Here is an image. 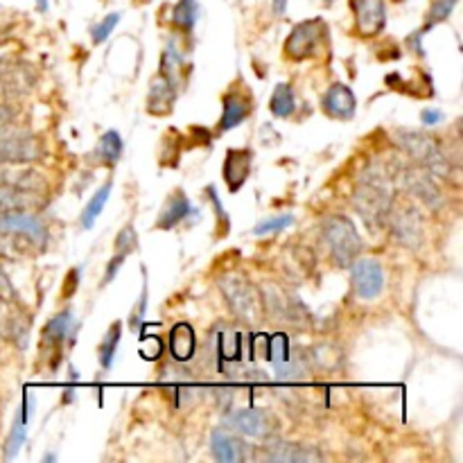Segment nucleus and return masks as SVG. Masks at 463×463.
<instances>
[{"instance_id": "f257e3e1", "label": "nucleus", "mask_w": 463, "mask_h": 463, "mask_svg": "<svg viewBox=\"0 0 463 463\" xmlns=\"http://www.w3.org/2000/svg\"><path fill=\"white\" fill-rule=\"evenodd\" d=\"M350 201L371 233L387 227V218L396 201V184H393L391 172L380 163H373L359 172Z\"/></svg>"}, {"instance_id": "f03ea898", "label": "nucleus", "mask_w": 463, "mask_h": 463, "mask_svg": "<svg viewBox=\"0 0 463 463\" xmlns=\"http://www.w3.org/2000/svg\"><path fill=\"white\" fill-rule=\"evenodd\" d=\"M396 145L405 151L411 163L425 167L436 179H448L452 175L450 157L436 138L427 136L423 132H414V129H398Z\"/></svg>"}, {"instance_id": "7ed1b4c3", "label": "nucleus", "mask_w": 463, "mask_h": 463, "mask_svg": "<svg viewBox=\"0 0 463 463\" xmlns=\"http://www.w3.org/2000/svg\"><path fill=\"white\" fill-rule=\"evenodd\" d=\"M219 289H222V296L227 301L228 310L242 323L258 326L265 319L262 294L249 279H244L242 274H236V271H228V274H224L219 279Z\"/></svg>"}, {"instance_id": "20e7f679", "label": "nucleus", "mask_w": 463, "mask_h": 463, "mask_svg": "<svg viewBox=\"0 0 463 463\" xmlns=\"http://www.w3.org/2000/svg\"><path fill=\"white\" fill-rule=\"evenodd\" d=\"M322 240L328 246V251H330L332 262L341 267V270H348L359 258L362 249H364L353 219H348L346 215H330V218L323 219Z\"/></svg>"}, {"instance_id": "39448f33", "label": "nucleus", "mask_w": 463, "mask_h": 463, "mask_svg": "<svg viewBox=\"0 0 463 463\" xmlns=\"http://www.w3.org/2000/svg\"><path fill=\"white\" fill-rule=\"evenodd\" d=\"M391 176L396 188H402L407 194L418 199L423 206H427V209H439L441 203H443V194H441L434 176L425 167L409 161L407 166H398L396 172H391Z\"/></svg>"}, {"instance_id": "423d86ee", "label": "nucleus", "mask_w": 463, "mask_h": 463, "mask_svg": "<svg viewBox=\"0 0 463 463\" xmlns=\"http://www.w3.org/2000/svg\"><path fill=\"white\" fill-rule=\"evenodd\" d=\"M328 41V28L323 19H310L294 25L285 41V55L292 62H305V59L319 57Z\"/></svg>"}, {"instance_id": "0eeeda50", "label": "nucleus", "mask_w": 463, "mask_h": 463, "mask_svg": "<svg viewBox=\"0 0 463 463\" xmlns=\"http://www.w3.org/2000/svg\"><path fill=\"white\" fill-rule=\"evenodd\" d=\"M43 159V145L37 136L12 124L0 129V166H25Z\"/></svg>"}, {"instance_id": "6e6552de", "label": "nucleus", "mask_w": 463, "mask_h": 463, "mask_svg": "<svg viewBox=\"0 0 463 463\" xmlns=\"http://www.w3.org/2000/svg\"><path fill=\"white\" fill-rule=\"evenodd\" d=\"M387 227L391 231L393 240L405 249H418L423 244L425 231H423V215L416 206L393 201L391 213L387 218Z\"/></svg>"}, {"instance_id": "1a4fd4ad", "label": "nucleus", "mask_w": 463, "mask_h": 463, "mask_svg": "<svg viewBox=\"0 0 463 463\" xmlns=\"http://www.w3.org/2000/svg\"><path fill=\"white\" fill-rule=\"evenodd\" d=\"M261 294L265 314H270L274 322H285L287 326H301L305 310L294 294L285 292L283 287H276V285H267Z\"/></svg>"}, {"instance_id": "9d476101", "label": "nucleus", "mask_w": 463, "mask_h": 463, "mask_svg": "<svg viewBox=\"0 0 463 463\" xmlns=\"http://www.w3.org/2000/svg\"><path fill=\"white\" fill-rule=\"evenodd\" d=\"M350 283H353L355 296L362 301H373L384 289L382 265L373 258H357L350 265Z\"/></svg>"}, {"instance_id": "9b49d317", "label": "nucleus", "mask_w": 463, "mask_h": 463, "mask_svg": "<svg viewBox=\"0 0 463 463\" xmlns=\"http://www.w3.org/2000/svg\"><path fill=\"white\" fill-rule=\"evenodd\" d=\"M0 236L10 240H21L28 246H46V227L34 215H5L0 218Z\"/></svg>"}, {"instance_id": "f8f14e48", "label": "nucleus", "mask_w": 463, "mask_h": 463, "mask_svg": "<svg viewBox=\"0 0 463 463\" xmlns=\"http://www.w3.org/2000/svg\"><path fill=\"white\" fill-rule=\"evenodd\" d=\"M30 326H32V322L21 310L19 298L16 301L0 298V337H5L7 341H14L19 348H25L30 337Z\"/></svg>"}, {"instance_id": "ddd939ff", "label": "nucleus", "mask_w": 463, "mask_h": 463, "mask_svg": "<svg viewBox=\"0 0 463 463\" xmlns=\"http://www.w3.org/2000/svg\"><path fill=\"white\" fill-rule=\"evenodd\" d=\"M355 16V30L362 37H378L387 25V3L384 0H350Z\"/></svg>"}, {"instance_id": "4468645a", "label": "nucleus", "mask_w": 463, "mask_h": 463, "mask_svg": "<svg viewBox=\"0 0 463 463\" xmlns=\"http://www.w3.org/2000/svg\"><path fill=\"white\" fill-rule=\"evenodd\" d=\"M34 81H37V75L30 64L16 62L10 66H0V95L5 99L28 95L34 89Z\"/></svg>"}, {"instance_id": "2eb2a0df", "label": "nucleus", "mask_w": 463, "mask_h": 463, "mask_svg": "<svg viewBox=\"0 0 463 463\" xmlns=\"http://www.w3.org/2000/svg\"><path fill=\"white\" fill-rule=\"evenodd\" d=\"M43 203H46V194L14 188V185H0V218L34 213V210L41 209Z\"/></svg>"}, {"instance_id": "dca6fc26", "label": "nucleus", "mask_w": 463, "mask_h": 463, "mask_svg": "<svg viewBox=\"0 0 463 463\" xmlns=\"http://www.w3.org/2000/svg\"><path fill=\"white\" fill-rule=\"evenodd\" d=\"M228 427L249 439H270L274 421L262 409H240L228 416Z\"/></svg>"}, {"instance_id": "f3484780", "label": "nucleus", "mask_w": 463, "mask_h": 463, "mask_svg": "<svg viewBox=\"0 0 463 463\" xmlns=\"http://www.w3.org/2000/svg\"><path fill=\"white\" fill-rule=\"evenodd\" d=\"M322 109L323 114L335 120H350L357 111V98L348 86L337 81V84L328 86L326 93L322 95Z\"/></svg>"}, {"instance_id": "a211bd4d", "label": "nucleus", "mask_w": 463, "mask_h": 463, "mask_svg": "<svg viewBox=\"0 0 463 463\" xmlns=\"http://www.w3.org/2000/svg\"><path fill=\"white\" fill-rule=\"evenodd\" d=\"M253 151L242 147V150H228L227 161H224V181L228 185V193H237L246 184L251 172Z\"/></svg>"}, {"instance_id": "6ab92c4d", "label": "nucleus", "mask_w": 463, "mask_h": 463, "mask_svg": "<svg viewBox=\"0 0 463 463\" xmlns=\"http://www.w3.org/2000/svg\"><path fill=\"white\" fill-rule=\"evenodd\" d=\"M251 98L244 93V90H231L224 98V107H222V118H219V133L231 132L236 129L237 124H242L246 120V116L251 114Z\"/></svg>"}, {"instance_id": "aec40b11", "label": "nucleus", "mask_w": 463, "mask_h": 463, "mask_svg": "<svg viewBox=\"0 0 463 463\" xmlns=\"http://www.w3.org/2000/svg\"><path fill=\"white\" fill-rule=\"evenodd\" d=\"M265 459L270 461H283V463H305V461H319L323 454L319 450L310 448V445L287 443V441H270L267 443Z\"/></svg>"}, {"instance_id": "412c9836", "label": "nucleus", "mask_w": 463, "mask_h": 463, "mask_svg": "<svg viewBox=\"0 0 463 463\" xmlns=\"http://www.w3.org/2000/svg\"><path fill=\"white\" fill-rule=\"evenodd\" d=\"M0 185H14V188L32 190V193L41 194H46L47 190V181L43 179L41 172L21 166H0Z\"/></svg>"}, {"instance_id": "4be33fe9", "label": "nucleus", "mask_w": 463, "mask_h": 463, "mask_svg": "<svg viewBox=\"0 0 463 463\" xmlns=\"http://www.w3.org/2000/svg\"><path fill=\"white\" fill-rule=\"evenodd\" d=\"M176 86H172L170 81L163 75H157L151 80L150 95H147V111L151 116H167L175 109L176 102Z\"/></svg>"}, {"instance_id": "5701e85b", "label": "nucleus", "mask_w": 463, "mask_h": 463, "mask_svg": "<svg viewBox=\"0 0 463 463\" xmlns=\"http://www.w3.org/2000/svg\"><path fill=\"white\" fill-rule=\"evenodd\" d=\"M193 203H190V199L185 197L181 190H176L175 194H170L166 201V206H163L161 215H159L157 219V228L159 231H172L175 227H179L184 219H188L190 215H193Z\"/></svg>"}, {"instance_id": "b1692460", "label": "nucleus", "mask_w": 463, "mask_h": 463, "mask_svg": "<svg viewBox=\"0 0 463 463\" xmlns=\"http://www.w3.org/2000/svg\"><path fill=\"white\" fill-rule=\"evenodd\" d=\"M75 317H73L71 310H62L57 317H53L46 323L41 332V346H47V348H62L66 344V339L71 335H75Z\"/></svg>"}, {"instance_id": "393cba45", "label": "nucleus", "mask_w": 463, "mask_h": 463, "mask_svg": "<svg viewBox=\"0 0 463 463\" xmlns=\"http://www.w3.org/2000/svg\"><path fill=\"white\" fill-rule=\"evenodd\" d=\"M210 448H213V457L222 463H237L246 459L244 441L240 436L231 434V432L215 430Z\"/></svg>"}, {"instance_id": "a878e982", "label": "nucleus", "mask_w": 463, "mask_h": 463, "mask_svg": "<svg viewBox=\"0 0 463 463\" xmlns=\"http://www.w3.org/2000/svg\"><path fill=\"white\" fill-rule=\"evenodd\" d=\"M194 348H197V337L190 323L181 322L170 330V355L176 362H188L193 359Z\"/></svg>"}, {"instance_id": "bb28decb", "label": "nucleus", "mask_w": 463, "mask_h": 463, "mask_svg": "<svg viewBox=\"0 0 463 463\" xmlns=\"http://www.w3.org/2000/svg\"><path fill=\"white\" fill-rule=\"evenodd\" d=\"M93 157H98V161L102 166H116L120 161V157H123V138H120V133L114 132V129L102 133V138L95 145Z\"/></svg>"}, {"instance_id": "cd10ccee", "label": "nucleus", "mask_w": 463, "mask_h": 463, "mask_svg": "<svg viewBox=\"0 0 463 463\" xmlns=\"http://www.w3.org/2000/svg\"><path fill=\"white\" fill-rule=\"evenodd\" d=\"M111 188H114V184H111V181H107V184L102 185V188H99L98 193H95L93 197L89 199V203L84 206V210H81V218H80V224H81V228H84V231L93 228L95 219L102 215V210H105L107 201H109V197H111Z\"/></svg>"}, {"instance_id": "c85d7f7f", "label": "nucleus", "mask_w": 463, "mask_h": 463, "mask_svg": "<svg viewBox=\"0 0 463 463\" xmlns=\"http://www.w3.org/2000/svg\"><path fill=\"white\" fill-rule=\"evenodd\" d=\"M120 339H123V323L114 322L109 326V330L105 332V337H102V341H99V366L102 369H111L114 366Z\"/></svg>"}, {"instance_id": "c756f323", "label": "nucleus", "mask_w": 463, "mask_h": 463, "mask_svg": "<svg viewBox=\"0 0 463 463\" xmlns=\"http://www.w3.org/2000/svg\"><path fill=\"white\" fill-rule=\"evenodd\" d=\"M270 111L276 118H292L294 111H296V99H294V90L289 84H279L271 93L270 99Z\"/></svg>"}, {"instance_id": "7c9ffc66", "label": "nucleus", "mask_w": 463, "mask_h": 463, "mask_svg": "<svg viewBox=\"0 0 463 463\" xmlns=\"http://www.w3.org/2000/svg\"><path fill=\"white\" fill-rule=\"evenodd\" d=\"M181 71H184V57H181V53L176 50V46L167 43V47L161 55V68H159V75H163L172 86L179 89Z\"/></svg>"}, {"instance_id": "2f4dec72", "label": "nucleus", "mask_w": 463, "mask_h": 463, "mask_svg": "<svg viewBox=\"0 0 463 463\" xmlns=\"http://www.w3.org/2000/svg\"><path fill=\"white\" fill-rule=\"evenodd\" d=\"M199 19V5L197 0H179L172 10V25L181 30L184 34H190L197 25Z\"/></svg>"}, {"instance_id": "473e14b6", "label": "nucleus", "mask_w": 463, "mask_h": 463, "mask_svg": "<svg viewBox=\"0 0 463 463\" xmlns=\"http://www.w3.org/2000/svg\"><path fill=\"white\" fill-rule=\"evenodd\" d=\"M459 0H432V7H430V14H427L425 21V32H430V28H434L436 23H443L445 19H450L452 10L457 7Z\"/></svg>"}, {"instance_id": "72a5a7b5", "label": "nucleus", "mask_w": 463, "mask_h": 463, "mask_svg": "<svg viewBox=\"0 0 463 463\" xmlns=\"http://www.w3.org/2000/svg\"><path fill=\"white\" fill-rule=\"evenodd\" d=\"M120 19H123V16H120L118 12H114V14L105 16V19L99 21L98 25H93V28H90V39H93V46H99V43H105L107 39L111 37V32H114V30H116V25L120 23Z\"/></svg>"}, {"instance_id": "f704fd0d", "label": "nucleus", "mask_w": 463, "mask_h": 463, "mask_svg": "<svg viewBox=\"0 0 463 463\" xmlns=\"http://www.w3.org/2000/svg\"><path fill=\"white\" fill-rule=\"evenodd\" d=\"M25 425L28 423L23 421V418H16L14 425H12V432L10 436H7V443H5V459H14L16 454H19L21 445L25 443Z\"/></svg>"}, {"instance_id": "c9c22d12", "label": "nucleus", "mask_w": 463, "mask_h": 463, "mask_svg": "<svg viewBox=\"0 0 463 463\" xmlns=\"http://www.w3.org/2000/svg\"><path fill=\"white\" fill-rule=\"evenodd\" d=\"M116 253L129 255L138 249V233L133 228V224H127V227L120 228V233L116 236Z\"/></svg>"}, {"instance_id": "e433bc0d", "label": "nucleus", "mask_w": 463, "mask_h": 463, "mask_svg": "<svg viewBox=\"0 0 463 463\" xmlns=\"http://www.w3.org/2000/svg\"><path fill=\"white\" fill-rule=\"evenodd\" d=\"M292 222L294 215H276V218L265 219V222L258 224V227L253 228V236H271V233H279L283 231V228H287Z\"/></svg>"}, {"instance_id": "4c0bfd02", "label": "nucleus", "mask_w": 463, "mask_h": 463, "mask_svg": "<svg viewBox=\"0 0 463 463\" xmlns=\"http://www.w3.org/2000/svg\"><path fill=\"white\" fill-rule=\"evenodd\" d=\"M147 298H150V289H147V283H145V285H142L141 298H138L136 305H133V310H132V314H129V328H132V332H138V330H141L142 322H145Z\"/></svg>"}, {"instance_id": "58836bf2", "label": "nucleus", "mask_w": 463, "mask_h": 463, "mask_svg": "<svg viewBox=\"0 0 463 463\" xmlns=\"http://www.w3.org/2000/svg\"><path fill=\"white\" fill-rule=\"evenodd\" d=\"M206 193H209V199L210 201H213V206H215V215H218V224H219V231L222 233H227V231H231V219H228V215L224 213V206H222V199L218 197V190L213 188V185H210L209 190H206Z\"/></svg>"}, {"instance_id": "ea45409f", "label": "nucleus", "mask_w": 463, "mask_h": 463, "mask_svg": "<svg viewBox=\"0 0 463 463\" xmlns=\"http://www.w3.org/2000/svg\"><path fill=\"white\" fill-rule=\"evenodd\" d=\"M124 261H127V255H123V253H114V258H111V261H109V267H107L105 283H102V285L114 283V279H116V276H118L120 267L124 265Z\"/></svg>"}, {"instance_id": "a19ab883", "label": "nucleus", "mask_w": 463, "mask_h": 463, "mask_svg": "<svg viewBox=\"0 0 463 463\" xmlns=\"http://www.w3.org/2000/svg\"><path fill=\"white\" fill-rule=\"evenodd\" d=\"M423 37H425V30H418V32H414L411 37H407V46H409L411 53H416L418 57L425 55V50H423Z\"/></svg>"}, {"instance_id": "79ce46f5", "label": "nucleus", "mask_w": 463, "mask_h": 463, "mask_svg": "<svg viewBox=\"0 0 463 463\" xmlns=\"http://www.w3.org/2000/svg\"><path fill=\"white\" fill-rule=\"evenodd\" d=\"M80 276H81L80 267H75V270H71V274H68V279H66L68 287H66V285H64V296L68 298V296H73V294H75L77 285H80Z\"/></svg>"}, {"instance_id": "37998d69", "label": "nucleus", "mask_w": 463, "mask_h": 463, "mask_svg": "<svg viewBox=\"0 0 463 463\" xmlns=\"http://www.w3.org/2000/svg\"><path fill=\"white\" fill-rule=\"evenodd\" d=\"M0 298H10V301H16L14 287H12L10 279H7V274L3 270H0Z\"/></svg>"}, {"instance_id": "c03bdc74", "label": "nucleus", "mask_w": 463, "mask_h": 463, "mask_svg": "<svg viewBox=\"0 0 463 463\" xmlns=\"http://www.w3.org/2000/svg\"><path fill=\"white\" fill-rule=\"evenodd\" d=\"M421 120L423 124H427V127H434V124H439L441 120H443V114H441L439 109H423Z\"/></svg>"}, {"instance_id": "a18cd8bd", "label": "nucleus", "mask_w": 463, "mask_h": 463, "mask_svg": "<svg viewBox=\"0 0 463 463\" xmlns=\"http://www.w3.org/2000/svg\"><path fill=\"white\" fill-rule=\"evenodd\" d=\"M14 116H16V111L12 109V105H7V102H0V129L7 127V124H12Z\"/></svg>"}, {"instance_id": "49530a36", "label": "nucleus", "mask_w": 463, "mask_h": 463, "mask_svg": "<svg viewBox=\"0 0 463 463\" xmlns=\"http://www.w3.org/2000/svg\"><path fill=\"white\" fill-rule=\"evenodd\" d=\"M271 5H274L276 16H283L287 12V0H271Z\"/></svg>"}, {"instance_id": "de8ad7c7", "label": "nucleus", "mask_w": 463, "mask_h": 463, "mask_svg": "<svg viewBox=\"0 0 463 463\" xmlns=\"http://www.w3.org/2000/svg\"><path fill=\"white\" fill-rule=\"evenodd\" d=\"M37 7H39V12H47L50 3H47V0H37Z\"/></svg>"}, {"instance_id": "09e8293b", "label": "nucleus", "mask_w": 463, "mask_h": 463, "mask_svg": "<svg viewBox=\"0 0 463 463\" xmlns=\"http://www.w3.org/2000/svg\"><path fill=\"white\" fill-rule=\"evenodd\" d=\"M323 3H332V0H323Z\"/></svg>"}, {"instance_id": "8fccbe9b", "label": "nucleus", "mask_w": 463, "mask_h": 463, "mask_svg": "<svg viewBox=\"0 0 463 463\" xmlns=\"http://www.w3.org/2000/svg\"><path fill=\"white\" fill-rule=\"evenodd\" d=\"M398 3H400V0H398Z\"/></svg>"}]
</instances>
